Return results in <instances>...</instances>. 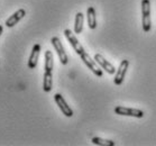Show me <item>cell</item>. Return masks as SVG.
Listing matches in <instances>:
<instances>
[{
	"instance_id": "obj_1",
	"label": "cell",
	"mask_w": 156,
	"mask_h": 146,
	"mask_svg": "<svg viewBox=\"0 0 156 146\" xmlns=\"http://www.w3.org/2000/svg\"><path fill=\"white\" fill-rule=\"evenodd\" d=\"M142 25L145 33L151 30V2L149 0H142Z\"/></svg>"
},
{
	"instance_id": "obj_10",
	"label": "cell",
	"mask_w": 156,
	"mask_h": 146,
	"mask_svg": "<svg viewBox=\"0 0 156 146\" xmlns=\"http://www.w3.org/2000/svg\"><path fill=\"white\" fill-rule=\"evenodd\" d=\"M39 53H41V45H39V44H35V45L33 46L32 53H30L29 59H28V68L30 69V70L36 68L37 62H38Z\"/></svg>"
},
{
	"instance_id": "obj_11",
	"label": "cell",
	"mask_w": 156,
	"mask_h": 146,
	"mask_svg": "<svg viewBox=\"0 0 156 146\" xmlns=\"http://www.w3.org/2000/svg\"><path fill=\"white\" fill-rule=\"evenodd\" d=\"M53 87V73L45 72L44 73V81H43V90L45 92H50Z\"/></svg>"
},
{
	"instance_id": "obj_16",
	"label": "cell",
	"mask_w": 156,
	"mask_h": 146,
	"mask_svg": "<svg viewBox=\"0 0 156 146\" xmlns=\"http://www.w3.org/2000/svg\"><path fill=\"white\" fill-rule=\"evenodd\" d=\"M2 30H4V29H2V26L0 25V36H1V34H2Z\"/></svg>"
},
{
	"instance_id": "obj_7",
	"label": "cell",
	"mask_w": 156,
	"mask_h": 146,
	"mask_svg": "<svg viewBox=\"0 0 156 146\" xmlns=\"http://www.w3.org/2000/svg\"><path fill=\"white\" fill-rule=\"evenodd\" d=\"M54 100H55L56 105L58 106V108H60V110L63 112V115H65L66 117H72V116H73V110L70 108V106L66 103V101L64 100V98L61 96L60 93L54 94Z\"/></svg>"
},
{
	"instance_id": "obj_3",
	"label": "cell",
	"mask_w": 156,
	"mask_h": 146,
	"mask_svg": "<svg viewBox=\"0 0 156 146\" xmlns=\"http://www.w3.org/2000/svg\"><path fill=\"white\" fill-rule=\"evenodd\" d=\"M51 42H52V45L54 46V48H55V51H56L57 55H58V59H60L61 63L63 65H66L68 64V55H66V53H65V50H64L63 45H62V43H61V41L58 37H56V36H54V37H52V39H51Z\"/></svg>"
},
{
	"instance_id": "obj_12",
	"label": "cell",
	"mask_w": 156,
	"mask_h": 146,
	"mask_svg": "<svg viewBox=\"0 0 156 146\" xmlns=\"http://www.w3.org/2000/svg\"><path fill=\"white\" fill-rule=\"evenodd\" d=\"M54 69V57L53 53L47 50L45 52V64H44V70L45 72H53Z\"/></svg>"
},
{
	"instance_id": "obj_5",
	"label": "cell",
	"mask_w": 156,
	"mask_h": 146,
	"mask_svg": "<svg viewBox=\"0 0 156 146\" xmlns=\"http://www.w3.org/2000/svg\"><path fill=\"white\" fill-rule=\"evenodd\" d=\"M115 112L120 116H130V117L136 118H143L144 117V111L135 109V108H127L122 106H118L115 108Z\"/></svg>"
},
{
	"instance_id": "obj_2",
	"label": "cell",
	"mask_w": 156,
	"mask_h": 146,
	"mask_svg": "<svg viewBox=\"0 0 156 146\" xmlns=\"http://www.w3.org/2000/svg\"><path fill=\"white\" fill-rule=\"evenodd\" d=\"M80 56H81V60L83 61V63H84V64L87 65V66H88V68L90 69V70H91V71H92L97 77H99V78L102 77L103 73H102V70H101V66H99V64L97 63L94 59L92 60V57L90 56L87 52H84L83 54H81Z\"/></svg>"
},
{
	"instance_id": "obj_6",
	"label": "cell",
	"mask_w": 156,
	"mask_h": 146,
	"mask_svg": "<svg viewBox=\"0 0 156 146\" xmlns=\"http://www.w3.org/2000/svg\"><path fill=\"white\" fill-rule=\"evenodd\" d=\"M128 66H129V61L128 60H122L119 64V68L116 71V77H115V84L116 86H120L121 83L124 82V79L126 77V73H127Z\"/></svg>"
},
{
	"instance_id": "obj_8",
	"label": "cell",
	"mask_w": 156,
	"mask_h": 146,
	"mask_svg": "<svg viewBox=\"0 0 156 146\" xmlns=\"http://www.w3.org/2000/svg\"><path fill=\"white\" fill-rule=\"evenodd\" d=\"M94 60H96V62L98 63V64L101 66V68L105 70V71L107 72V73H109V74H114V73H116V69H115V66L110 62H108V61L105 59V57L101 55V54H96L94 55Z\"/></svg>"
},
{
	"instance_id": "obj_4",
	"label": "cell",
	"mask_w": 156,
	"mask_h": 146,
	"mask_svg": "<svg viewBox=\"0 0 156 146\" xmlns=\"http://www.w3.org/2000/svg\"><path fill=\"white\" fill-rule=\"evenodd\" d=\"M64 36L66 37V39L69 41V43L71 44V46L73 47V50L76 52V54L78 55H81V54H83L85 52L84 48H83V46L81 45V43L79 42V39L75 37V35L72 33V30H70V29H65L64 30Z\"/></svg>"
},
{
	"instance_id": "obj_15",
	"label": "cell",
	"mask_w": 156,
	"mask_h": 146,
	"mask_svg": "<svg viewBox=\"0 0 156 146\" xmlns=\"http://www.w3.org/2000/svg\"><path fill=\"white\" fill-rule=\"evenodd\" d=\"M91 142L94 144V145H99V146H114L115 142L110 141V139H103L101 137H92Z\"/></svg>"
},
{
	"instance_id": "obj_9",
	"label": "cell",
	"mask_w": 156,
	"mask_h": 146,
	"mask_svg": "<svg viewBox=\"0 0 156 146\" xmlns=\"http://www.w3.org/2000/svg\"><path fill=\"white\" fill-rule=\"evenodd\" d=\"M25 15H26L25 9H18L16 12H14V14L11 15L10 17L6 20V24H5V25L7 26V27H9V28H10V27H14L18 22H20L21 19L25 17Z\"/></svg>"
},
{
	"instance_id": "obj_14",
	"label": "cell",
	"mask_w": 156,
	"mask_h": 146,
	"mask_svg": "<svg viewBox=\"0 0 156 146\" xmlns=\"http://www.w3.org/2000/svg\"><path fill=\"white\" fill-rule=\"evenodd\" d=\"M83 23H84V17L82 12H78L75 16L74 22V33L75 34H81L83 30Z\"/></svg>"
},
{
	"instance_id": "obj_13",
	"label": "cell",
	"mask_w": 156,
	"mask_h": 146,
	"mask_svg": "<svg viewBox=\"0 0 156 146\" xmlns=\"http://www.w3.org/2000/svg\"><path fill=\"white\" fill-rule=\"evenodd\" d=\"M87 17H88V25L90 29H94L97 27V18L96 10L93 7H89L87 10Z\"/></svg>"
}]
</instances>
